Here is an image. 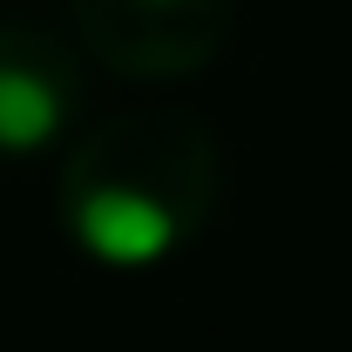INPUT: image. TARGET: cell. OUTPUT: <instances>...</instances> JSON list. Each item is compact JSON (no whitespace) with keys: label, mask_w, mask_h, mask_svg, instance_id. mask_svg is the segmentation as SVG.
<instances>
[{"label":"cell","mask_w":352,"mask_h":352,"mask_svg":"<svg viewBox=\"0 0 352 352\" xmlns=\"http://www.w3.org/2000/svg\"><path fill=\"white\" fill-rule=\"evenodd\" d=\"M223 204V142L190 109H122L88 122L54 176L61 230L95 264H163L197 244Z\"/></svg>","instance_id":"obj_1"},{"label":"cell","mask_w":352,"mask_h":352,"mask_svg":"<svg viewBox=\"0 0 352 352\" xmlns=\"http://www.w3.org/2000/svg\"><path fill=\"white\" fill-rule=\"evenodd\" d=\"M88 61L129 82L210 75L237 34V0H68Z\"/></svg>","instance_id":"obj_2"},{"label":"cell","mask_w":352,"mask_h":352,"mask_svg":"<svg viewBox=\"0 0 352 352\" xmlns=\"http://www.w3.org/2000/svg\"><path fill=\"white\" fill-rule=\"evenodd\" d=\"M82 47L41 21H0V156H34L82 116Z\"/></svg>","instance_id":"obj_3"}]
</instances>
